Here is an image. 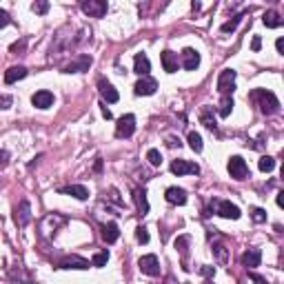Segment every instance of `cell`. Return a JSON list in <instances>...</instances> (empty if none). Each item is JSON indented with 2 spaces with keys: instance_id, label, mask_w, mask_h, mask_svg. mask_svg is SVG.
Here are the masks:
<instances>
[{
  "instance_id": "cell-1",
  "label": "cell",
  "mask_w": 284,
  "mask_h": 284,
  "mask_svg": "<svg viewBox=\"0 0 284 284\" xmlns=\"http://www.w3.org/2000/svg\"><path fill=\"white\" fill-rule=\"evenodd\" d=\"M251 98L260 102V111L264 116H273V113L280 111V100L275 98V93L266 91V89H255V91L251 93Z\"/></svg>"
},
{
  "instance_id": "cell-2",
  "label": "cell",
  "mask_w": 284,
  "mask_h": 284,
  "mask_svg": "<svg viewBox=\"0 0 284 284\" xmlns=\"http://www.w3.org/2000/svg\"><path fill=\"white\" fill-rule=\"evenodd\" d=\"M233 89H236V71L233 69H224V71L218 76V91L224 96H231Z\"/></svg>"
},
{
  "instance_id": "cell-3",
  "label": "cell",
  "mask_w": 284,
  "mask_h": 284,
  "mask_svg": "<svg viewBox=\"0 0 284 284\" xmlns=\"http://www.w3.org/2000/svg\"><path fill=\"white\" fill-rule=\"evenodd\" d=\"M63 224H67V218L60 216V213H49L43 220V224H40V231H43V236H51V233H56L58 226H63Z\"/></svg>"
},
{
  "instance_id": "cell-4",
  "label": "cell",
  "mask_w": 284,
  "mask_h": 284,
  "mask_svg": "<svg viewBox=\"0 0 284 284\" xmlns=\"http://www.w3.org/2000/svg\"><path fill=\"white\" fill-rule=\"evenodd\" d=\"M138 266L145 275H151V278L160 275V260H158V255H153V253L142 255V258L138 260Z\"/></svg>"
},
{
  "instance_id": "cell-5",
  "label": "cell",
  "mask_w": 284,
  "mask_h": 284,
  "mask_svg": "<svg viewBox=\"0 0 284 284\" xmlns=\"http://www.w3.org/2000/svg\"><path fill=\"white\" fill-rule=\"evenodd\" d=\"M80 7H82V11L87 16H91V18H105L107 9H109V5H107L105 0H85Z\"/></svg>"
},
{
  "instance_id": "cell-6",
  "label": "cell",
  "mask_w": 284,
  "mask_h": 284,
  "mask_svg": "<svg viewBox=\"0 0 284 284\" xmlns=\"http://www.w3.org/2000/svg\"><path fill=\"white\" fill-rule=\"evenodd\" d=\"M135 131V116L133 113H127L118 120L116 125V138H131Z\"/></svg>"
},
{
  "instance_id": "cell-7",
  "label": "cell",
  "mask_w": 284,
  "mask_h": 284,
  "mask_svg": "<svg viewBox=\"0 0 284 284\" xmlns=\"http://www.w3.org/2000/svg\"><path fill=\"white\" fill-rule=\"evenodd\" d=\"M226 167H229L231 178H236V180H244L246 175H249V164H246L240 155H233V158L229 160V164H226Z\"/></svg>"
},
{
  "instance_id": "cell-8",
  "label": "cell",
  "mask_w": 284,
  "mask_h": 284,
  "mask_svg": "<svg viewBox=\"0 0 284 284\" xmlns=\"http://www.w3.org/2000/svg\"><path fill=\"white\" fill-rule=\"evenodd\" d=\"M171 174L175 175H197L200 174V167L196 162H189V160H174L171 162Z\"/></svg>"
},
{
  "instance_id": "cell-9",
  "label": "cell",
  "mask_w": 284,
  "mask_h": 284,
  "mask_svg": "<svg viewBox=\"0 0 284 284\" xmlns=\"http://www.w3.org/2000/svg\"><path fill=\"white\" fill-rule=\"evenodd\" d=\"M91 56H85V53H80L78 58H73L69 65H65V73H82V71H89V67H91Z\"/></svg>"
},
{
  "instance_id": "cell-10",
  "label": "cell",
  "mask_w": 284,
  "mask_h": 284,
  "mask_svg": "<svg viewBox=\"0 0 284 284\" xmlns=\"http://www.w3.org/2000/svg\"><path fill=\"white\" fill-rule=\"evenodd\" d=\"M14 220L20 229H24V226L31 222V204L27 202V200L18 202V207H16V211H14Z\"/></svg>"
},
{
  "instance_id": "cell-11",
  "label": "cell",
  "mask_w": 284,
  "mask_h": 284,
  "mask_svg": "<svg viewBox=\"0 0 284 284\" xmlns=\"http://www.w3.org/2000/svg\"><path fill=\"white\" fill-rule=\"evenodd\" d=\"M213 204H216V213H218V216L226 218V220H238V218L242 216L240 209H238L236 204L226 202V200H220V202H213Z\"/></svg>"
},
{
  "instance_id": "cell-12",
  "label": "cell",
  "mask_w": 284,
  "mask_h": 284,
  "mask_svg": "<svg viewBox=\"0 0 284 284\" xmlns=\"http://www.w3.org/2000/svg\"><path fill=\"white\" fill-rule=\"evenodd\" d=\"M155 89H158V82H155L153 78L145 76V78H140V80L135 82L133 91H135V96H153Z\"/></svg>"
},
{
  "instance_id": "cell-13",
  "label": "cell",
  "mask_w": 284,
  "mask_h": 284,
  "mask_svg": "<svg viewBox=\"0 0 284 284\" xmlns=\"http://www.w3.org/2000/svg\"><path fill=\"white\" fill-rule=\"evenodd\" d=\"M182 67L187 69V71H196V69L200 67V53H197L196 49L187 47L182 51Z\"/></svg>"
},
{
  "instance_id": "cell-14",
  "label": "cell",
  "mask_w": 284,
  "mask_h": 284,
  "mask_svg": "<svg viewBox=\"0 0 284 284\" xmlns=\"http://www.w3.org/2000/svg\"><path fill=\"white\" fill-rule=\"evenodd\" d=\"M98 89H100V96H102V100H107L109 102V105H113V102H118V91L116 89H113V85H111V82H107L105 78H100V80H98Z\"/></svg>"
},
{
  "instance_id": "cell-15",
  "label": "cell",
  "mask_w": 284,
  "mask_h": 284,
  "mask_svg": "<svg viewBox=\"0 0 284 284\" xmlns=\"http://www.w3.org/2000/svg\"><path fill=\"white\" fill-rule=\"evenodd\" d=\"M31 105H34L36 109H49V107L53 105V93L47 91V89L36 91L34 96H31Z\"/></svg>"
},
{
  "instance_id": "cell-16",
  "label": "cell",
  "mask_w": 284,
  "mask_h": 284,
  "mask_svg": "<svg viewBox=\"0 0 284 284\" xmlns=\"http://www.w3.org/2000/svg\"><path fill=\"white\" fill-rule=\"evenodd\" d=\"M164 197H167L169 204H187V191L180 187H169L167 191H164Z\"/></svg>"
},
{
  "instance_id": "cell-17",
  "label": "cell",
  "mask_w": 284,
  "mask_h": 284,
  "mask_svg": "<svg viewBox=\"0 0 284 284\" xmlns=\"http://www.w3.org/2000/svg\"><path fill=\"white\" fill-rule=\"evenodd\" d=\"M160 60H162V67H164V71H167V73H175V71H178L180 63H178V56H175L174 51L164 49V51L160 53Z\"/></svg>"
},
{
  "instance_id": "cell-18",
  "label": "cell",
  "mask_w": 284,
  "mask_h": 284,
  "mask_svg": "<svg viewBox=\"0 0 284 284\" xmlns=\"http://www.w3.org/2000/svg\"><path fill=\"white\" fill-rule=\"evenodd\" d=\"M133 71L138 73V76H149L151 71V63L149 58H147V53H135V58H133Z\"/></svg>"
},
{
  "instance_id": "cell-19",
  "label": "cell",
  "mask_w": 284,
  "mask_h": 284,
  "mask_svg": "<svg viewBox=\"0 0 284 284\" xmlns=\"http://www.w3.org/2000/svg\"><path fill=\"white\" fill-rule=\"evenodd\" d=\"M60 269H89V262L80 255H67L65 260H60Z\"/></svg>"
},
{
  "instance_id": "cell-20",
  "label": "cell",
  "mask_w": 284,
  "mask_h": 284,
  "mask_svg": "<svg viewBox=\"0 0 284 284\" xmlns=\"http://www.w3.org/2000/svg\"><path fill=\"white\" fill-rule=\"evenodd\" d=\"M262 262V251L260 249H249L244 255H242V264L246 269H255V266H260Z\"/></svg>"
},
{
  "instance_id": "cell-21",
  "label": "cell",
  "mask_w": 284,
  "mask_h": 284,
  "mask_svg": "<svg viewBox=\"0 0 284 284\" xmlns=\"http://www.w3.org/2000/svg\"><path fill=\"white\" fill-rule=\"evenodd\" d=\"M120 238V229H118L116 222H109V224H102V240L107 244H113V242Z\"/></svg>"
},
{
  "instance_id": "cell-22",
  "label": "cell",
  "mask_w": 284,
  "mask_h": 284,
  "mask_svg": "<svg viewBox=\"0 0 284 284\" xmlns=\"http://www.w3.org/2000/svg\"><path fill=\"white\" fill-rule=\"evenodd\" d=\"M60 193L73 196L76 200H87V197H89L87 187H82V184H69V187H63V189H60Z\"/></svg>"
},
{
  "instance_id": "cell-23",
  "label": "cell",
  "mask_w": 284,
  "mask_h": 284,
  "mask_svg": "<svg viewBox=\"0 0 284 284\" xmlns=\"http://www.w3.org/2000/svg\"><path fill=\"white\" fill-rule=\"evenodd\" d=\"M133 200H135V207L142 216L149 213V202H147V191L145 189H133Z\"/></svg>"
},
{
  "instance_id": "cell-24",
  "label": "cell",
  "mask_w": 284,
  "mask_h": 284,
  "mask_svg": "<svg viewBox=\"0 0 284 284\" xmlns=\"http://www.w3.org/2000/svg\"><path fill=\"white\" fill-rule=\"evenodd\" d=\"M24 76H27V69H24V67H11V69H7V71H5V82H7V85H14V82L22 80Z\"/></svg>"
},
{
  "instance_id": "cell-25",
  "label": "cell",
  "mask_w": 284,
  "mask_h": 284,
  "mask_svg": "<svg viewBox=\"0 0 284 284\" xmlns=\"http://www.w3.org/2000/svg\"><path fill=\"white\" fill-rule=\"evenodd\" d=\"M262 22H264V27H269V29H278L280 24H282V16H280L278 11H266V14L262 16Z\"/></svg>"
},
{
  "instance_id": "cell-26",
  "label": "cell",
  "mask_w": 284,
  "mask_h": 284,
  "mask_svg": "<svg viewBox=\"0 0 284 284\" xmlns=\"http://www.w3.org/2000/svg\"><path fill=\"white\" fill-rule=\"evenodd\" d=\"M187 140H189V147H191L196 153H200V151H202V135L197 133V131H189Z\"/></svg>"
},
{
  "instance_id": "cell-27",
  "label": "cell",
  "mask_w": 284,
  "mask_h": 284,
  "mask_svg": "<svg viewBox=\"0 0 284 284\" xmlns=\"http://www.w3.org/2000/svg\"><path fill=\"white\" fill-rule=\"evenodd\" d=\"M200 122H202L207 129H211V131H216L218 129V122H216V118L211 116V109H204L202 111V116H200Z\"/></svg>"
},
{
  "instance_id": "cell-28",
  "label": "cell",
  "mask_w": 284,
  "mask_h": 284,
  "mask_svg": "<svg viewBox=\"0 0 284 284\" xmlns=\"http://www.w3.org/2000/svg\"><path fill=\"white\" fill-rule=\"evenodd\" d=\"M231 111H233V96H224L220 102V111H218V113H220L222 118H226Z\"/></svg>"
},
{
  "instance_id": "cell-29",
  "label": "cell",
  "mask_w": 284,
  "mask_h": 284,
  "mask_svg": "<svg viewBox=\"0 0 284 284\" xmlns=\"http://www.w3.org/2000/svg\"><path fill=\"white\" fill-rule=\"evenodd\" d=\"M258 167H260L262 174H271V171L275 169V160L271 158V155H262L260 162H258Z\"/></svg>"
},
{
  "instance_id": "cell-30",
  "label": "cell",
  "mask_w": 284,
  "mask_h": 284,
  "mask_svg": "<svg viewBox=\"0 0 284 284\" xmlns=\"http://www.w3.org/2000/svg\"><path fill=\"white\" fill-rule=\"evenodd\" d=\"M107 262H109V251H100V253L93 255V260H91V266H105Z\"/></svg>"
},
{
  "instance_id": "cell-31",
  "label": "cell",
  "mask_w": 284,
  "mask_h": 284,
  "mask_svg": "<svg viewBox=\"0 0 284 284\" xmlns=\"http://www.w3.org/2000/svg\"><path fill=\"white\" fill-rule=\"evenodd\" d=\"M147 160H149L153 167H160V164H162V153H160L158 149H149L147 151Z\"/></svg>"
},
{
  "instance_id": "cell-32",
  "label": "cell",
  "mask_w": 284,
  "mask_h": 284,
  "mask_svg": "<svg viewBox=\"0 0 284 284\" xmlns=\"http://www.w3.org/2000/svg\"><path fill=\"white\" fill-rule=\"evenodd\" d=\"M213 253L218 255V260H220V264H226V249L222 242H218V244H213Z\"/></svg>"
},
{
  "instance_id": "cell-33",
  "label": "cell",
  "mask_w": 284,
  "mask_h": 284,
  "mask_svg": "<svg viewBox=\"0 0 284 284\" xmlns=\"http://www.w3.org/2000/svg\"><path fill=\"white\" fill-rule=\"evenodd\" d=\"M240 20H242V16H236L233 20L224 22V24H222V31H224V34H231V31H236V27L240 24Z\"/></svg>"
},
{
  "instance_id": "cell-34",
  "label": "cell",
  "mask_w": 284,
  "mask_h": 284,
  "mask_svg": "<svg viewBox=\"0 0 284 284\" xmlns=\"http://www.w3.org/2000/svg\"><path fill=\"white\" fill-rule=\"evenodd\" d=\"M31 9H34L36 14L44 16L49 11V2H47V0H38V2H34V5H31Z\"/></svg>"
},
{
  "instance_id": "cell-35",
  "label": "cell",
  "mask_w": 284,
  "mask_h": 284,
  "mask_svg": "<svg viewBox=\"0 0 284 284\" xmlns=\"http://www.w3.org/2000/svg\"><path fill=\"white\" fill-rule=\"evenodd\" d=\"M251 218H253V222L262 224V222H266V211L264 209H253V211H251Z\"/></svg>"
},
{
  "instance_id": "cell-36",
  "label": "cell",
  "mask_w": 284,
  "mask_h": 284,
  "mask_svg": "<svg viewBox=\"0 0 284 284\" xmlns=\"http://www.w3.org/2000/svg\"><path fill=\"white\" fill-rule=\"evenodd\" d=\"M135 238H138L140 244H147V242H149V233H147L145 226H138V229H135Z\"/></svg>"
},
{
  "instance_id": "cell-37",
  "label": "cell",
  "mask_w": 284,
  "mask_h": 284,
  "mask_svg": "<svg viewBox=\"0 0 284 284\" xmlns=\"http://www.w3.org/2000/svg\"><path fill=\"white\" fill-rule=\"evenodd\" d=\"M24 47H27V40H24V38H20L18 43H14V44H11V53H22V51H24Z\"/></svg>"
},
{
  "instance_id": "cell-38",
  "label": "cell",
  "mask_w": 284,
  "mask_h": 284,
  "mask_svg": "<svg viewBox=\"0 0 284 284\" xmlns=\"http://www.w3.org/2000/svg\"><path fill=\"white\" fill-rule=\"evenodd\" d=\"M11 22V18H9V14H7L5 9H0V29H2V27H7V24Z\"/></svg>"
},
{
  "instance_id": "cell-39",
  "label": "cell",
  "mask_w": 284,
  "mask_h": 284,
  "mask_svg": "<svg viewBox=\"0 0 284 284\" xmlns=\"http://www.w3.org/2000/svg\"><path fill=\"white\" fill-rule=\"evenodd\" d=\"M11 102H14V98H11V96H0V109H9Z\"/></svg>"
},
{
  "instance_id": "cell-40",
  "label": "cell",
  "mask_w": 284,
  "mask_h": 284,
  "mask_svg": "<svg viewBox=\"0 0 284 284\" xmlns=\"http://www.w3.org/2000/svg\"><path fill=\"white\" fill-rule=\"evenodd\" d=\"M200 273L202 275H207V278H211V275H216V269H213V266H200Z\"/></svg>"
},
{
  "instance_id": "cell-41",
  "label": "cell",
  "mask_w": 284,
  "mask_h": 284,
  "mask_svg": "<svg viewBox=\"0 0 284 284\" xmlns=\"http://www.w3.org/2000/svg\"><path fill=\"white\" fill-rule=\"evenodd\" d=\"M260 47H262V38H260V36H253V43H251V49H253V51H260Z\"/></svg>"
},
{
  "instance_id": "cell-42",
  "label": "cell",
  "mask_w": 284,
  "mask_h": 284,
  "mask_svg": "<svg viewBox=\"0 0 284 284\" xmlns=\"http://www.w3.org/2000/svg\"><path fill=\"white\" fill-rule=\"evenodd\" d=\"M7 162H9V153L5 149H0V167H5Z\"/></svg>"
},
{
  "instance_id": "cell-43",
  "label": "cell",
  "mask_w": 284,
  "mask_h": 284,
  "mask_svg": "<svg viewBox=\"0 0 284 284\" xmlns=\"http://www.w3.org/2000/svg\"><path fill=\"white\" fill-rule=\"evenodd\" d=\"M249 278H251V280H253V282H258V284H266V280H264V278H262V275L253 273V271H251V273H249Z\"/></svg>"
},
{
  "instance_id": "cell-44",
  "label": "cell",
  "mask_w": 284,
  "mask_h": 284,
  "mask_svg": "<svg viewBox=\"0 0 284 284\" xmlns=\"http://www.w3.org/2000/svg\"><path fill=\"white\" fill-rule=\"evenodd\" d=\"M275 49H278V53L284 51V40L282 38H278V43H275Z\"/></svg>"
},
{
  "instance_id": "cell-45",
  "label": "cell",
  "mask_w": 284,
  "mask_h": 284,
  "mask_svg": "<svg viewBox=\"0 0 284 284\" xmlns=\"http://www.w3.org/2000/svg\"><path fill=\"white\" fill-rule=\"evenodd\" d=\"M102 116H105L107 120H111V111L107 109V105H102Z\"/></svg>"
},
{
  "instance_id": "cell-46",
  "label": "cell",
  "mask_w": 284,
  "mask_h": 284,
  "mask_svg": "<svg viewBox=\"0 0 284 284\" xmlns=\"http://www.w3.org/2000/svg\"><path fill=\"white\" fill-rule=\"evenodd\" d=\"M284 193H278V197H275V202H278V207H282V204H284Z\"/></svg>"
},
{
  "instance_id": "cell-47",
  "label": "cell",
  "mask_w": 284,
  "mask_h": 284,
  "mask_svg": "<svg viewBox=\"0 0 284 284\" xmlns=\"http://www.w3.org/2000/svg\"><path fill=\"white\" fill-rule=\"evenodd\" d=\"M204 284H213V282H204Z\"/></svg>"
}]
</instances>
